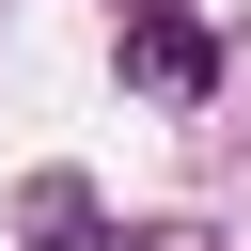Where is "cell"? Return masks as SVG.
Here are the masks:
<instances>
[{"label": "cell", "mask_w": 251, "mask_h": 251, "mask_svg": "<svg viewBox=\"0 0 251 251\" xmlns=\"http://www.w3.org/2000/svg\"><path fill=\"white\" fill-rule=\"evenodd\" d=\"M141 78H157V94H204V31H188V16H141Z\"/></svg>", "instance_id": "obj_1"}, {"label": "cell", "mask_w": 251, "mask_h": 251, "mask_svg": "<svg viewBox=\"0 0 251 251\" xmlns=\"http://www.w3.org/2000/svg\"><path fill=\"white\" fill-rule=\"evenodd\" d=\"M16 220H31V235H78V220H94V188H78V173H31V188H16Z\"/></svg>", "instance_id": "obj_2"}]
</instances>
